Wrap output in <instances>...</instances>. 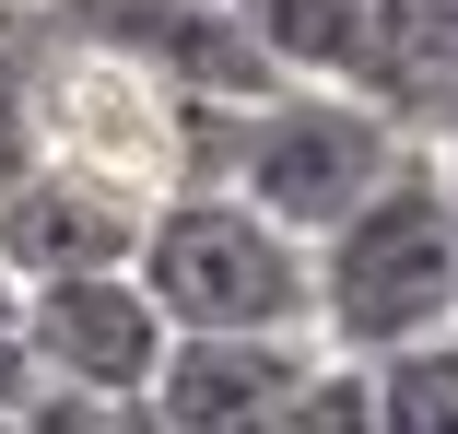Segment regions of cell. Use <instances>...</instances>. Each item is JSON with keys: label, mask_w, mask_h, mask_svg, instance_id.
<instances>
[{"label": "cell", "mask_w": 458, "mask_h": 434, "mask_svg": "<svg viewBox=\"0 0 458 434\" xmlns=\"http://www.w3.org/2000/svg\"><path fill=\"white\" fill-rule=\"evenodd\" d=\"M306 282H318V305H306L318 353H352V364L458 317V200H446L423 141L306 246Z\"/></svg>", "instance_id": "1"}, {"label": "cell", "mask_w": 458, "mask_h": 434, "mask_svg": "<svg viewBox=\"0 0 458 434\" xmlns=\"http://www.w3.org/2000/svg\"><path fill=\"white\" fill-rule=\"evenodd\" d=\"M36 164H71V177H95L118 200H176V188H212L224 164V106H189L165 95V82L95 36H59L36 24Z\"/></svg>", "instance_id": "2"}, {"label": "cell", "mask_w": 458, "mask_h": 434, "mask_svg": "<svg viewBox=\"0 0 458 434\" xmlns=\"http://www.w3.org/2000/svg\"><path fill=\"white\" fill-rule=\"evenodd\" d=\"M130 282L153 294L165 329H306L318 282H306V235H283L235 188H176L141 212ZM318 340V329H306Z\"/></svg>", "instance_id": "3"}, {"label": "cell", "mask_w": 458, "mask_h": 434, "mask_svg": "<svg viewBox=\"0 0 458 434\" xmlns=\"http://www.w3.org/2000/svg\"><path fill=\"white\" fill-rule=\"evenodd\" d=\"M411 141L352 95V82H270L259 106H235L224 118V164H212V188H235V200H259L283 235H329L364 188L388 177Z\"/></svg>", "instance_id": "4"}, {"label": "cell", "mask_w": 458, "mask_h": 434, "mask_svg": "<svg viewBox=\"0 0 458 434\" xmlns=\"http://www.w3.org/2000/svg\"><path fill=\"white\" fill-rule=\"evenodd\" d=\"M36 24L59 36H95L118 59H141L165 95H189V106H259L270 95V59L247 47V24L224 13V0H36Z\"/></svg>", "instance_id": "5"}, {"label": "cell", "mask_w": 458, "mask_h": 434, "mask_svg": "<svg viewBox=\"0 0 458 434\" xmlns=\"http://www.w3.org/2000/svg\"><path fill=\"white\" fill-rule=\"evenodd\" d=\"M24 340H36V364L47 388H82V399H141L153 364H165V317L130 271H71V282H24Z\"/></svg>", "instance_id": "6"}, {"label": "cell", "mask_w": 458, "mask_h": 434, "mask_svg": "<svg viewBox=\"0 0 458 434\" xmlns=\"http://www.w3.org/2000/svg\"><path fill=\"white\" fill-rule=\"evenodd\" d=\"M306 364H318L306 329H176L141 399L165 434H270V411L294 399Z\"/></svg>", "instance_id": "7"}, {"label": "cell", "mask_w": 458, "mask_h": 434, "mask_svg": "<svg viewBox=\"0 0 458 434\" xmlns=\"http://www.w3.org/2000/svg\"><path fill=\"white\" fill-rule=\"evenodd\" d=\"M141 246V200L71 177V164H24L0 188V271L13 282H71V271H130Z\"/></svg>", "instance_id": "8"}, {"label": "cell", "mask_w": 458, "mask_h": 434, "mask_svg": "<svg viewBox=\"0 0 458 434\" xmlns=\"http://www.w3.org/2000/svg\"><path fill=\"white\" fill-rule=\"evenodd\" d=\"M352 95L377 106L400 141L458 129V13H446V0H364V59H352Z\"/></svg>", "instance_id": "9"}, {"label": "cell", "mask_w": 458, "mask_h": 434, "mask_svg": "<svg viewBox=\"0 0 458 434\" xmlns=\"http://www.w3.org/2000/svg\"><path fill=\"white\" fill-rule=\"evenodd\" d=\"M224 13L247 24L270 82H352L364 59V0H224Z\"/></svg>", "instance_id": "10"}, {"label": "cell", "mask_w": 458, "mask_h": 434, "mask_svg": "<svg viewBox=\"0 0 458 434\" xmlns=\"http://www.w3.org/2000/svg\"><path fill=\"white\" fill-rule=\"evenodd\" d=\"M364 399H377V434H458V317L400 340V353H377Z\"/></svg>", "instance_id": "11"}, {"label": "cell", "mask_w": 458, "mask_h": 434, "mask_svg": "<svg viewBox=\"0 0 458 434\" xmlns=\"http://www.w3.org/2000/svg\"><path fill=\"white\" fill-rule=\"evenodd\" d=\"M270 434H377V399H364V364L352 353H318L294 376V399L270 411Z\"/></svg>", "instance_id": "12"}, {"label": "cell", "mask_w": 458, "mask_h": 434, "mask_svg": "<svg viewBox=\"0 0 458 434\" xmlns=\"http://www.w3.org/2000/svg\"><path fill=\"white\" fill-rule=\"evenodd\" d=\"M24 82H36V24L0 36V188L36 164V95H24Z\"/></svg>", "instance_id": "13"}, {"label": "cell", "mask_w": 458, "mask_h": 434, "mask_svg": "<svg viewBox=\"0 0 458 434\" xmlns=\"http://www.w3.org/2000/svg\"><path fill=\"white\" fill-rule=\"evenodd\" d=\"M36 388H47V364H36L24 317H0V411H36Z\"/></svg>", "instance_id": "14"}, {"label": "cell", "mask_w": 458, "mask_h": 434, "mask_svg": "<svg viewBox=\"0 0 458 434\" xmlns=\"http://www.w3.org/2000/svg\"><path fill=\"white\" fill-rule=\"evenodd\" d=\"M82 434H165V422H153V399H95V422H82Z\"/></svg>", "instance_id": "15"}, {"label": "cell", "mask_w": 458, "mask_h": 434, "mask_svg": "<svg viewBox=\"0 0 458 434\" xmlns=\"http://www.w3.org/2000/svg\"><path fill=\"white\" fill-rule=\"evenodd\" d=\"M423 153H435V177H446V200H458V129H435Z\"/></svg>", "instance_id": "16"}, {"label": "cell", "mask_w": 458, "mask_h": 434, "mask_svg": "<svg viewBox=\"0 0 458 434\" xmlns=\"http://www.w3.org/2000/svg\"><path fill=\"white\" fill-rule=\"evenodd\" d=\"M13 24H36V0H0V36H13Z\"/></svg>", "instance_id": "17"}, {"label": "cell", "mask_w": 458, "mask_h": 434, "mask_svg": "<svg viewBox=\"0 0 458 434\" xmlns=\"http://www.w3.org/2000/svg\"><path fill=\"white\" fill-rule=\"evenodd\" d=\"M13 305H24V282H13V271H0V317H13Z\"/></svg>", "instance_id": "18"}, {"label": "cell", "mask_w": 458, "mask_h": 434, "mask_svg": "<svg viewBox=\"0 0 458 434\" xmlns=\"http://www.w3.org/2000/svg\"><path fill=\"white\" fill-rule=\"evenodd\" d=\"M0 434H36V422H24V411H0Z\"/></svg>", "instance_id": "19"}]
</instances>
